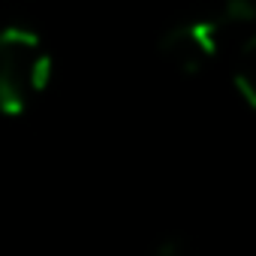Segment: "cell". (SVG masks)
Returning a JSON list of instances; mask_svg holds the SVG:
<instances>
[{"label":"cell","mask_w":256,"mask_h":256,"mask_svg":"<svg viewBox=\"0 0 256 256\" xmlns=\"http://www.w3.org/2000/svg\"><path fill=\"white\" fill-rule=\"evenodd\" d=\"M52 78V54L30 28H0V112H24Z\"/></svg>","instance_id":"cell-1"},{"label":"cell","mask_w":256,"mask_h":256,"mask_svg":"<svg viewBox=\"0 0 256 256\" xmlns=\"http://www.w3.org/2000/svg\"><path fill=\"white\" fill-rule=\"evenodd\" d=\"M160 54L184 76H199L214 58H220L208 18L184 22V24H175L172 30H166L160 40Z\"/></svg>","instance_id":"cell-2"},{"label":"cell","mask_w":256,"mask_h":256,"mask_svg":"<svg viewBox=\"0 0 256 256\" xmlns=\"http://www.w3.org/2000/svg\"><path fill=\"white\" fill-rule=\"evenodd\" d=\"M157 256H181V250H178L175 244H163V247L157 250Z\"/></svg>","instance_id":"cell-3"}]
</instances>
